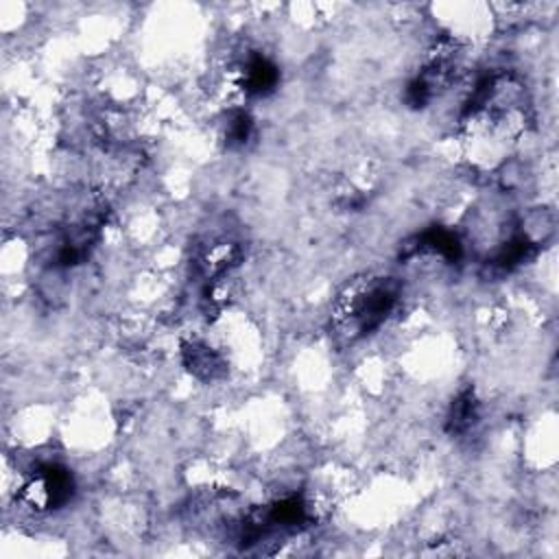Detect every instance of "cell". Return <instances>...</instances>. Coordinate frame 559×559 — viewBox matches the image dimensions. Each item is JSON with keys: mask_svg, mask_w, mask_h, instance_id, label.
<instances>
[{"mask_svg": "<svg viewBox=\"0 0 559 559\" xmlns=\"http://www.w3.org/2000/svg\"><path fill=\"white\" fill-rule=\"evenodd\" d=\"M397 284L389 277L356 280L334 306V328L345 341L362 338L380 328L397 304Z\"/></svg>", "mask_w": 559, "mask_h": 559, "instance_id": "6da1fadb", "label": "cell"}]
</instances>
